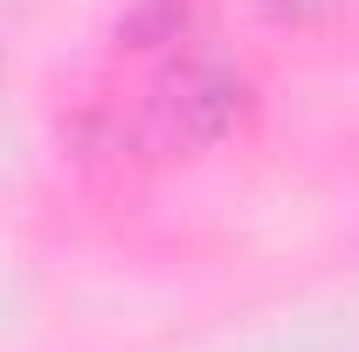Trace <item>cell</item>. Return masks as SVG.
Instances as JSON below:
<instances>
[{
    "label": "cell",
    "mask_w": 359,
    "mask_h": 352,
    "mask_svg": "<svg viewBox=\"0 0 359 352\" xmlns=\"http://www.w3.org/2000/svg\"><path fill=\"white\" fill-rule=\"evenodd\" d=\"M152 48H159V62L118 104V132L132 138L138 152H187V145L222 138L235 125V111H242V83L215 55L166 48V42H152Z\"/></svg>",
    "instance_id": "6da1fadb"
}]
</instances>
